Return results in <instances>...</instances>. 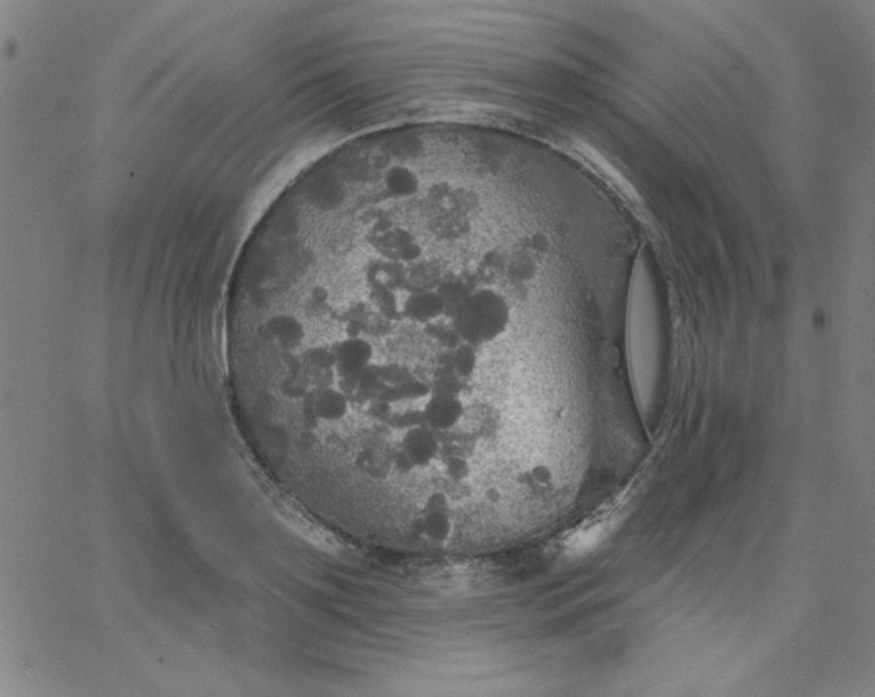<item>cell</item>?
Masks as SVG:
<instances>
[{"label":"cell","instance_id":"1","mask_svg":"<svg viewBox=\"0 0 875 697\" xmlns=\"http://www.w3.org/2000/svg\"><path fill=\"white\" fill-rule=\"evenodd\" d=\"M510 323L509 300L499 289L489 286L468 294L452 318L453 329L462 342L476 347L498 341L509 330Z\"/></svg>","mask_w":875,"mask_h":697},{"label":"cell","instance_id":"2","mask_svg":"<svg viewBox=\"0 0 875 697\" xmlns=\"http://www.w3.org/2000/svg\"><path fill=\"white\" fill-rule=\"evenodd\" d=\"M330 348H332L334 357L333 369L340 375V384L332 386H345L354 383L372 366L373 358H375V348L372 343L356 335L345 338Z\"/></svg>","mask_w":875,"mask_h":697},{"label":"cell","instance_id":"3","mask_svg":"<svg viewBox=\"0 0 875 697\" xmlns=\"http://www.w3.org/2000/svg\"><path fill=\"white\" fill-rule=\"evenodd\" d=\"M478 367L477 347L462 342L453 348L452 368L458 377L469 379L476 374Z\"/></svg>","mask_w":875,"mask_h":697}]
</instances>
